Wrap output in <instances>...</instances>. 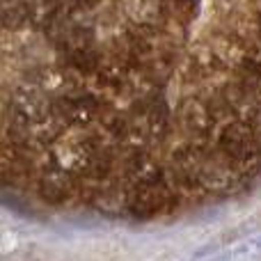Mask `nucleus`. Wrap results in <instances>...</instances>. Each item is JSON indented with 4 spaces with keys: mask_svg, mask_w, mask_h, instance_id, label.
<instances>
[{
    "mask_svg": "<svg viewBox=\"0 0 261 261\" xmlns=\"http://www.w3.org/2000/svg\"><path fill=\"white\" fill-rule=\"evenodd\" d=\"M197 0H170V7L172 12H176V16L181 18V21H188V18L195 16V12H197Z\"/></svg>",
    "mask_w": 261,
    "mask_h": 261,
    "instance_id": "nucleus-2",
    "label": "nucleus"
},
{
    "mask_svg": "<svg viewBox=\"0 0 261 261\" xmlns=\"http://www.w3.org/2000/svg\"><path fill=\"white\" fill-rule=\"evenodd\" d=\"M30 7L23 0H3V21L5 28H18L28 21Z\"/></svg>",
    "mask_w": 261,
    "mask_h": 261,
    "instance_id": "nucleus-1",
    "label": "nucleus"
}]
</instances>
